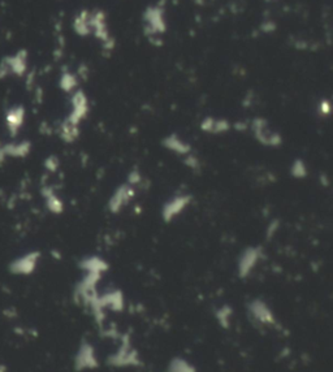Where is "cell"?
<instances>
[{
  "mask_svg": "<svg viewBox=\"0 0 333 372\" xmlns=\"http://www.w3.org/2000/svg\"><path fill=\"white\" fill-rule=\"evenodd\" d=\"M23 116H24V112H23V109H20V108H13L12 111H9L7 115V123H8V126L12 129H15L17 128V126H20L21 125V123H23Z\"/></svg>",
  "mask_w": 333,
  "mask_h": 372,
  "instance_id": "1",
  "label": "cell"
}]
</instances>
